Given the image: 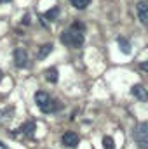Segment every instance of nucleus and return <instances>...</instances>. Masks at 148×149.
<instances>
[{"instance_id":"obj_1","label":"nucleus","mask_w":148,"mask_h":149,"mask_svg":"<svg viewBox=\"0 0 148 149\" xmlns=\"http://www.w3.org/2000/svg\"><path fill=\"white\" fill-rule=\"evenodd\" d=\"M61 42H63V43H66V45H70V47L78 49V47L84 43V35H82V31L68 30V31H65V33L61 35Z\"/></svg>"},{"instance_id":"obj_2","label":"nucleus","mask_w":148,"mask_h":149,"mask_svg":"<svg viewBox=\"0 0 148 149\" xmlns=\"http://www.w3.org/2000/svg\"><path fill=\"white\" fill-rule=\"evenodd\" d=\"M132 135H134V139H136L138 142H145V141H148V123L147 121L140 123V125L134 128Z\"/></svg>"},{"instance_id":"obj_3","label":"nucleus","mask_w":148,"mask_h":149,"mask_svg":"<svg viewBox=\"0 0 148 149\" xmlns=\"http://www.w3.org/2000/svg\"><path fill=\"white\" fill-rule=\"evenodd\" d=\"M136 14L141 24L148 26V3L147 2H138L136 3Z\"/></svg>"},{"instance_id":"obj_4","label":"nucleus","mask_w":148,"mask_h":149,"mask_svg":"<svg viewBox=\"0 0 148 149\" xmlns=\"http://www.w3.org/2000/svg\"><path fill=\"white\" fill-rule=\"evenodd\" d=\"M14 63H16L18 68H26L28 66V54H26V50L16 49L14 50Z\"/></svg>"},{"instance_id":"obj_5","label":"nucleus","mask_w":148,"mask_h":149,"mask_svg":"<svg viewBox=\"0 0 148 149\" xmlns=\"http://www.w3.org/2000/svg\"><path fill=\"white\" fill-rule=\"evenodd\" d=\"M78 135L75 134V132H66L63 137H61V142L66 146V148H77L78 146Z\"/></svg>"},{"instance_id":"obj_6","label":"nucleus","mask_w":148,"mask_h":149,"mask_svg":"<svg viewBox=\"0 0 148 149\" xmlns=\"http://www.w3.org/2000/svg\"><path fill=\"white\" fill-rule=\"evenodd\" d=\"M131 92H132V95L136 97V99H140V101H148V90L143 87V85H134L132 88H131Z\"/></svg>"},{"instance_id":"obj_7","label":"nucleus","mask_w":148,"mask_h":149,"mask_svg":"<svg viewBox=\"0 0 148 149\" xmlns=\"http://www.w3.org/2000/svg\"><path fill=\"white\" fill-rule=\"evenodd\" d=\"M51 101H52V99H51L49 94H45V92H37V94H35V102H37V106L40 108V109L47 108Z\"/></svg>"},{"instance_id":"obj_8","label":"nucleus","mask_w":148,"mask_h":149,"mask_svg":"<svg viewBox=\"0 0 148 149\" xmlns=\"http://www.w3.org/2000/svg\"><path fill=\"white\" fill-rule=\"evenodd\" d=\"M51 50H52V43H45V45H42L40 50H38V54H37V57L38 59H45V57L51 54Z\"/></svg>"},{"instance_id":"obj_9","label":"nucleus","mask_w":148,"mask_h":149,"mask_svg":"<svg viewBox=\"0 0 148 149\" xmlns=\"http://www.w3.org/2000/svg\"><path fill=\"white\" fill-rule=\"evenodd\" d=\"M45 80L51 81V83H56V81H58V70H56V68L47 70V71H45Z\"/></svg>"},{"instance_id":"obj_10","label":"nucleus","mask_w":148,"mask_h":149,"mask_svg":"<svg viewBox=\"0 0 148 149\" xmlns=\"http://www.w3.org/2000/svg\"><path fill=\"white\" fill-rule=\"evenodd\" d=\"M33 130H35V123H33V121H28V123H25V125L21 127V132L26 134V135H32Z\"/></svg>"},{"instance_id":"obj_11","label":"nucleus","mask_w":148,"mask_h":149,"mask_svg":"<svg viewBox=\"0 0 148 149\" xmlns=\"http://www.w3.org/2000/svg\"><path fill=\"white\" fill-rule=\"evenodd\" d=\"M70 2H72V5L77 7V9H85L91 3V0H70Z\"/></svg>"},{"instance_id":"obj_12","label":"nucleus","mask_w":148,"mask_h":149,"mask_svg":"<svg viewBox=\"0 0 148 149\" xmlns=\"http://www.w3.org/2000/svg\"><path fill=\"white\" fill-rule=\"evenodd\" d=\"M103 148H105V149H115V142H113V139H111V137L106 135V137L103 139Z\"/></svg>"},{"instance_id":"obj_13","label":"nucleus","mask_w":148,"mask_h":149,"mask_svg":"<svg viewBox=\"0 0 148 149\" xmlns=\"http://www.w3.org/2000/svg\"><path fill=\"white\" fill-rule=\"evenodd\" d=\"M58 14H59V9H58V7H54V9H51V10H47V12H45V17H47V19H54Z\"/></svg>"},{"instance_id":"obj_14","label":"nucleus","mask_w":148,"mask_h":149,"mask_svg":"<svg viewBox=\"0 0 148 149\" xmlns=\"http://www.w3.org/2000/svg\"><path fill=\"white\" fill-rule=\"evenodd\" d=\"M118 43H120V49H122V52H124V54H129V52H131L129 43H125V40H124V38H118Z\"/></svg>"},{"instance_id":"obj_15","label":"nucleus","mask_w":148,"mask_h":149,"mask_svg":"<svg viewBox=\"0 0 148 149\" xmlns=\"http://www.w3.org/2000/svg\"><path fill=\"white\" fill-rule=\"evenodd\" d=\"M141 71H147V73H148V61L141 63Z\"/></svg>"},{"instance_id":"obj_16","label":"nucleus","mask_w":148,"mask_h":149,"mask_svg":"<svg viewBox=\"0 0 148 149\" xmlns=\"http://www.w3.org/2000/svg\"><path fill=\"white\" fill-rule=\"evenodd\" d=\"M7 2H11V0H0V3H7Z\"/></svg>"},{"instance_id":"obj_17","label":"nucleus","mask_w":148,"mask_h":149,"mask_svg":"<svg viewBox=\"0 0 148 149\" xmlns=\"http://www.w3.org/2000/svg\"><path fill=\"white\" fill-rule=\"evenodd\" d=\"M2 78H4V73H2V70H0V80H2Z\"/></svg>"}]
</instances>
